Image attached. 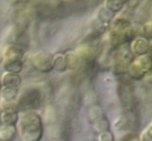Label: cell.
<instances>
[{
    "mask_svg": "<svg viewBox=\"0 0 152 141\" xmlns=\"http://www.w3.org/2000/svg\"><path fill=\"white\" fill-rule=\"evenodd\" d=\"M16 130L22 141H40L43 136V124L38 114L34 111L22 112L19 116Z\"/></svg>",
    "mask_w": 152,
    "mask_h": 141,
    "instance_id": "obj_1",
    "label": "cell"
},
{
    "mask_svg": "<svg viewBox=\"0 0 152 141\" xmlns=\"http://www.w3.org/2000/svg\"><path fill=\"white\" fill-rule=\"evenodd\" d=\"M134 32L130 22L124 18H117L111 23L110 42L114 47L128 44L133 39Z\"/></svg>",
    "mask_w": 152,
    "mask_h": 141,
    "instance_id": "obj_2",
    "label": "cell"
},
{
    "mask_svg": "<svg viewBox=\"0 0 152 141\" xmlns=\"http://www.w3.org/2000/svg\"><path fill=\"white\" fill-rule=\"evenodd\" d=\"M115 51L112 56L114 59L113 71L116 75L128 73L129 65L134 60L133 53L129 45L125 44L115 47Z\"/></svg>",
    "mask_w": 152,
    "mask_h": 141,
    "instance_id": "obj_3",
    "label": "cell"
},
{
    "mask_svg": "<svg viewBox=\"0 0 152 141\" xmlns=\"http://www.w3.org/2000/svg\"><path fill=\"white\" fill-rule=\"evenodd\" d=\"M36 13L43 19H55L62 16L67 7L64 1H40L36 5Z\"/></svg>",
    "mask_w": 152,
    "mask_h": 141,
    "instance_id": "obj_4",
    "label": "cell"
},
{
    "mask_svg": "<svg viewBox=\"0 0 152 141\" xmlns=\"http://www.w3.org/2000/svg\"><path fill=\"white\" fill-rule=\"evenodd\" d=\"M41 103V94L37 88L29 89L24 92L16 103V110L25 112L37 109Z\"/></svg>",
    "mask_w": 152,
    "mask_h": 141,
    "instance_id": "obj_5",
    "label": "cell"
},
{
    "mask_svg": "<svg viewBox=\"0 0 152 141\" xmlns=\"http://www.w3.org/2000/svg\"><path fill=\"white\" fill-rule=\"evenodd\" d=\"M119 96L123 106L128 110H133L136 103L134 88L129 80H124L120 83L118 88Z\"/></svg>",
    "mask_w": 152,
    "mask_h": 141,
    "instance_id": "obj_6",
    "label": "cell"
},
{
    "mask_svg": "<svg viewBox=\"0 0 152 141\" xmlns=\"http://www.w3.org/2000/svg\"><path fill=\"white\" fill-rule=\"evenodd\" d=\"M53 56L47 52H39L33 57V65L42 73H48L53 69Z\"/></svg>",
    "mask_w": 152,
    "mask_h": 141,
    "instance_id": "obj_7",
    "label": "cell"
},
{
    "mask_svg": "<svg viewBox=\"0 0 152 141\" xmlns=\"http://www.w3.org/2000/svg\"><path fill=\"white\" fill-rule=\"evenodd\" d=\"M1 81L3 87L18 89L22 83V78L18 74L6 72L1 77Z\"/></svg>",
    "mask_w": 152,
    "mask_h": 141,
    "instance_id": "obj_8",
    "label": "cell"
},
{
    "mask_svg": "<svg viewBox=\"0 0 152 141\" xmlns=\"http://www.w3.org/2000/svg\"><path fill=\"white\" fill-rule=\"evenodd\" d=\"M132 49L134 54L139 56H143V55H146L148 50H150V44L148 39L143 37H140V38L135 39L134 40Z\"/></svg>",
    "mask_w": 152,
    "mask_h": 141,
    "instance_id": "obj_9",
    "label": "cell"
},
{
    "mask_svg": "<svg viewBox=\"0 0 152 141\" xmlns=\"http://www.w3.org/2000/svg\"><path fill=\"white\" fill-rule=\"evenodd\" d=\"M23 54L22 47L16 45H11L4 50V60H22Z\"/></svg>",
    "mask_w": 152,
    "mask_h": 141,
    "instance_id": "obj_10",
    "label": "cell"
},
{
    "mask_svg": "<svg viewBox=\"0 0 152 141\" xmlns=\"http://www.w3.org/2000/svg\"><path fill=\"white\" fill-rule=\"evenodd\" d=\"M18 118L19 116L16 110L3 111L0 114V120L3 126H16Z\"/></svg>",
    "mask_w": 152,
    "mask_h": 141,
    "instance_id": "obj_11",
    "label": "cell"
},
{
    "mask_svg": "<svg viewBox=\"0 0 152 141\" xmlns=\"http://www.w3.org/2000/svg\"><path fill=\"white\" fill-rule=\"evenodd\" d=\"M147 72L148 71L142 68V67L137 62V60L133 61L131 63V65H129V70H128V73L130 75V77L134 80H137L143 78Z\"/></svg>",
    "mask_w": 152,
    "mask_h": 141,
    "instance_id": "obj_12",
    "label": "cell"
},
{
    "mask_svg": "<svg viewBox=\"0 0 152 141\" xmlns=\"http://www.w3.org/2000/svg\"><path fill=\"white\" fill-rule=\"evenodd\" d=\"M16 126H2L0 128V141H12L16 137Z\"/></svg>",
    "mask_w": 152,
    "mask_h": 141,
    "instance_id": "obj_13",
    "label": "cell"
},
{
    "mask_svg": "<svg viewBox=\"0 0 152 141\" xmlns=\"http://www.w3.org/2000/svg\"><path fill=\"white\" fill-rule=\"evenodd\" d=\"M64 56H65L67 68L70 70H77L78 68L80 62V59L78 55L73 53V52H69Z\"/></svg>",
    "mask_w": 152,
    "mask_h": 141,
    "instance_id": "obj_14",
    "label": "cell"
},
{
    "mask_svg": "<svg viewBox=\"0 0 152 141\" xmlns=\"http://www.w3.org/2000/svg\"><path fill=\"white\" fill-rule=\"evenodd\" d=\"M4 68L7 72L19 74L22 69V60H4Z\"/></svg>",
    "mask_w": 152,
    "mask_h": 141,
    "instance_id": "obj_15",
    "label": "cell"
},
{
    "mask_svg": "<svg viewBox=\"0 0 152 141\" xmlns=\"http://www.w3.org/2000/svg\"><path fill=\"white\" fill-rule=\"evenodd\" d=\"M0 95H1V100L6 102H13L17 96V89L2 87L0 91Z\"/></svg>",
    "mask_w": 152,
    "mask_h": 141,
    "instance_id": "obj_16",
    "label": "cell"
},
{
    "mask_svg": "<svg viewBox=\"0 0 152 141\" xmlns=\"http://www.w3.org/2000/svg\"><path fill=\"white\" fill-rule=\"evenodd\" d=\"M52 66L56 71L62 72L66 70V63L65 60V56L62 54H57L53 57L52 60Z\"/></svg>",
    "mask_w": 152,
    "mask_h": 141,
    "instance_id": "obj_17",
    "label": "cell"
},
{
    "mask_svg": "<svg viewBox=\"0 0 152 141\" xmlns=\"http://www.w3.org/2000/svg\"><path fill=\"white\" fill-rule=\"evenodd\" d=\"M126 1H105V8L111 13L118 12L123 8Z\"/></svg>",
    "mask_w": 152,
    "mask_h": 141,
    "instance_id": "obj_18",
    "label": "cell"
},
{
    "mask_svg": "<svg viewBox=\"0 0 152 141\" xmlns=\"http://www.w3.org/2000/svg\"><path fill=\"white\" fill-rule=\"evenodd\" d=\"M152 126L149 124L140 135L139 141H152Z\"/></svg>",
    "mask_w": 152,
    "mask_h": 141,
    "instance_id": "obj_19",
    "label": "cell"
},
{
    "mask_svg": "<svg viewBox=\"0 0 152 141\" xmlns=\"http://www.w3.org/2000/svg\"><path fill=\"white\" fill-rule=\"evenodd\" d=\"M99 16L102 22H109L111 21V17H112V15H111V12L105 7V8H102V10L99 11Z\"/></svg>",
    "mask_w": 152,
    "mask_h": 141,
    "instance_id": "obj_20",
    "label": "cell"
},
{
    "mask_svg": "<svg viewBox=\"0 0 152 141\" xmlns=\"http://www.w3.org/2000/svg\"><path fill=\"white\" fill-rule=\"evenodd\" d=\"M98 141H114V135L110 131H105L99 134Z\"/></svg>",
    "mask_w": 152,
    "mask_h": 141,
    "instance_id": "obj_21",
    "label": "cell"
},
{
    "mask_svg": "<svg viewBox=\"0 0 152 141\" xmlns=\"http://www.w3.org/2000/svg\"><path fill=\"white\" fill-rule=\"evenodd\" d=\"M142 32L143 36L145 37V39H150L151 37V24L147 23L142 27Z\"/></svg>",
    "mask_w": 152,
    "mask_h": 141,
    "instance_id": "obj_22",
    "label": "cell"
}]
</instances>
